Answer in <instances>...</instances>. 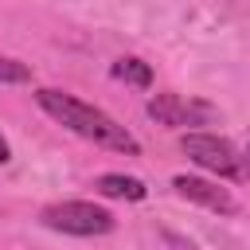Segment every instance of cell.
Returning <instances> with one entry per match:
<instances>
[{"label": "cell", "instance_id": "obj_1", "mask_svg": "<svg viewBox=\"0 0 250 250\" xmlns=\"http://www.w3.org/2000/svg\"><path fill=\"white\" fill-rule=\"evenodd\" d=\"M35 102H39L43 113H51L59 125H66V129L78 133L82 141H94V145H102V148L129 152V156L141 152V141H137L125 125H117L105 109H98V105H90V102H82V98H74V94H66V90L43 86V90H35Z\"/></svg>", "mask_w": 250, "mask_h": 250}, {"label": "cell", "instance_id": "obj_2", "mask_svg": "<svg viewBox=\"0 0 250 250\" xmlns=\"http://www.w3.org/2000/svg\"><path fill=\"white\" fill-rule=\"evenodd\" d=\"M47 230L59 234H74V238H94V234H109L113 230V215L90 199H62V203H47L39 211Z\"/></svg>", "mask_w": 250, "mask_h": 250}, {"label": "cell", "instance_id": "obj_3", "mask_svg": "<svg viewBox=\"0 0 250 250\" xmlns=\"http://www.w3.org/2000/svg\"><path fill=\"white\" fill-rule=\"evenodd\" d=\"M180 148H184V156L191 160V164H199L203 172H215V176H223V180H242L246 176V164H242V156L234 152V145L227 141V137H219V133H184L180 137Z\"/></svg>", "mask_w": 250, "mask_h": 250}, {"label": "cell", "instance_id": "obj_4", "mask_svg": "<svg viewBox=\"0 0 250 250\" xmlns=\"http://www.w3.org/2000/svg\"><path fill=\"white\" fill-rule=\"evenodd\" d=\"M145 109H148V117L156 125H172V129L215 121V109L207 102H191V98H180V94H152Z\"/></svg>", "mask_w": 250, "mask_h": 250}, {"label": "cell", "instance_id": "obj_5", "mask_svg": "<svg viewBox=\"0 0 250 250\" xmlns=\"http://www.w3.org/2000/svg\"><path fill=\"white\" fill-rule=\"evenodd\" d=\"M172 188H176V195H184V199H191V203H199V207H207V211H215V215H234L238 211V203H234V195L227 191V188H219L215 180H203V176H172Z\"/></svg>", "mask_w": 250, "mask_h": 250}, {"label": "cell", "instance_id": "obj_6", "mask_svg": "<svg viewBox=\"0 0 250 250\" xmlns=\"http://www.w3.org/2000/svg\"><path fill=\"white\" fill-rule=\"evenodd\" d=\"M94 188H98L105 199H129V203H137V199H145V195H148L145 180L125 176V172H102V176L94 180Z\"/></svg>", "mask_w": 250, "mask_h": 250}, {"label": "cell", "instance_id": "obj_7", "mask_svg": "<svg viewBox=\"0 0 250 250\" xmlns=\"http://www.w3.org/2000/svg\"><path fill=\"white\" fill-rule=\"evenodd\" d=\"M113 78L129 82V86H152V66L141 59H117L113 62Z\"/></svg>", "mask_w": 250, "mask_h": 250}, {"label": "cell", "instance_id": "obj_8", "mask_svg": "<svg viewBox=\"0 0 250 250\" xmlns=\"http://www.w3.org/2000/svg\"><path fill=\"white\" fill-rule=\"evenodd\" d=\"M23 82H31V66L0 55V86H23Z\"/></svg>", "mask_w": 250, "mask_h": 250}, {"label": "cell", "instance_id": "obj_9", "mask_svg": "<svg viewBox=\"0 0 250 250\" xmlns=\"http://www.w3.org/2000/svg\"><path fill=\"white\" fill-rule=\"evenodd\" d=\"M8 160H12V145H8L4 133H0V164H8Z\"/></svg>", "mask_w": 250, "mask_h": 250}, {"label": "cell", "instance_id": "obj_10", "mask_svg": "<svg viewBox=\"0 0 250 250\" xmlns=\"http://www.w3.org/2000/svg\"><path fill=\"white\" fill-rule=\"evenodd\" d=\"M246 156H250V145H246Z\"/></svg>", "mask_w": 250, "mask_h": 250}]
</instances>
